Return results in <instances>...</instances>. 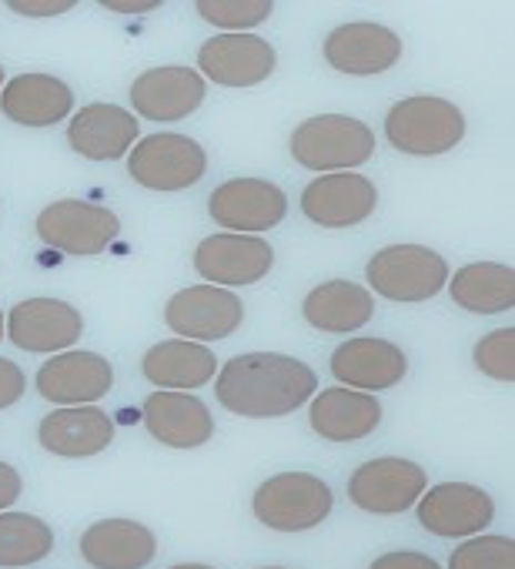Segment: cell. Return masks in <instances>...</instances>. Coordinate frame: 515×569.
Listing matches in <instances>:
<instances>
[{
	"label": "cell",
	"instance_id": "23",
	"mask_svg": "<svg viewBox=\"0 0 515 569\" xmlns=\"http://www.w3.org/2000/svg\"><path fill=\"white\" fill-rule=\"evenodd\" d=\"M144 429L171 449H198L211 442L214 419L211 409L188 392H151L144 399Z\"/></svg>",
	"mask_w": 515,
	"mask_h": 569
},
{
	"label": "cell",
	"instance_id": "38",
	"mask_svg": "<svg viewBox=\"0 0 515 569\" xmlns=\"http://www.w3.org/2000/svg\"><path fill=\"white\" fill-rule=\"evenodd\" d=\"M168 569H214V566H204V562H178V566H168Z\"/></svg>",
	"mask_w": 515,
	"mask_h": 569
},
{
	"label": "cell",
	"instance_id": "26",
	"mask_svg": "<svg viewBox=\"0 0 515 569\" xmlns=\"http://www.w3.org/2000/svg\"><path fill=\"white\" fill-rule=\"evenodd\" d=\"M302 316L312 329L345 336L355 329H365L375 316V299L365 284H355L349 278H332L322 281L305 296Z\"/></svg>",
	"mask_w": 515,
	"mask_h": 569
},
{
	"label": "cell",
	"instance_id": "18",
	"mask_svg": "<svg viewBox=\"0 0 515 569\" xmlns=\"http://www.w3.org/2000/svg\"><path fill=\"white\" fill-rule=\"evenodd\" d=\"M204 78L194 68L164 64L138 74L128 88L134 114L148 121H181L204 104Z\"/></svg>",
	"mask_w": 515,
	"mask_h": 569
},
{
	"label": "cell",
	"instance_id": "9",
	"mask_svg": "<svg viewBox=\"0 0 515 569\" xmlns=\"http://www.w3.org/2000/svg\"><path fill=\"white\" fill-rule=\"evenodd\" d=\"M208 214L214 224L234 234H262L285 221L289 198L275 181L265 178H231L218 184L208 198Z\"/></svg>",
	"mask_w": 515,
	"mask_h": 569
},
{
	"label": "cell",
	"instance_id": "2",
	"mask_svg": "<svg viewBox=\"0 0 515 569\" xmlns=\"http://www.w3.org/2000/svg\"><path fill=\"white\" fill-rule=\"evenodd\" d=\"M448 261L425 244H388L378 248L365 264L372 292L395 306H418L435 299L448 284Z\"/></svg>",
	"mask_w": 515,
	"mask_h": 569
},
{
	"label": "cell",
	"instance_id": "30",
	"mask_svg": "<svg viewBox=\"0 0 515 569\" xmlns=\"http://www.w3.org/2000/svg\"><path fill=\"white\" fill-rule=\"evenodd\" d=\"M198 14L228 31V34H244L258 24H265L275 11L272 0H198Z\"/></svg>",
	"mask_w": 515,
	"mask_h": 569
},
{
	"label": "cell",
	"instance_id": "20",
	"mask_svg": "<svg viewBox=\"0 0 515 569\" xmlns=\"http://www.w3.org/2000/svg\"><path fill=\"white\" fill-rule=\"evenodd\" d=\"M38 442L61 459H91L114 442V419L98 406H64L41 419Z\"/></svg>",
	"mask_w": 515,
	"mask_h": 569
},
{
	"label": "cell",
	"instance_id": "10",
	"mask_svg": "<svg viewBox=\"0 0 515 569\" xmlns=\"http://www.w3.org/2000/svg\"><path fill=\"white\" fill-rule=\"evenodd\" d=\"M275 268V248L258 234H208L194 248V271L204 278V284L218 289H241V284L262 281Z\"/></svg>",
	"mask_w": 515,
	"mask_h": 569
},
{
	"label": "cell",
	"instance_id": "25",
	"mask_svg": "<svg viewBox=\"0 0 515 569\" xmlns=\"http://www.w3.org/2000/svg\"><path fill=\"white\" fill-rule=\"evenodd\" d=\"M309 422H312L315 436H322L325 442H355L378 429L382 406L372 392L332 386V389L312 396Z\"/></svg>",
	"mask_w": 515,
	"mask_h": 569
},
{
	"label": "cell",
	"instance_id": "11",
	"mask_svg": "<svg viewBox=\"0 0 515 569\" xmlns=\"http://www.w3.org/2000/svg\"><path fill=\"white\" fill-rule=\"evenodd\" d=\"M244 322V306L234 292L218 284H188L164 306V326L188 342H218L238 332Z\"/></svg>",
	"mask_w": 515,
	"mask_h": 569
},
{
	"label": "cell",
	"instance_id": "28",
	"mask_svg": "<svg viewBox=\"0 0 515 569\" xmlns=\"http://www.w3.org/2000/svg\"><path fill=\"white\" fill-rule=\"evenodd\" d=\"M448 296L472 316H498L515 306V268L498 261H472L448 274Z\"/></svg>",
	"mask_w": 515,
	"mask_h": 569
},
{
	"label": "cell",
	"instance_id": "29",
	"mask_svg": "<svg viewBox=\"0 0 515 569\" xmlns=\"http://www.w3.org/2000/svg\"><path fill=\"white\" fill-rule=\"evenodd\" d=\"M54 552V529L31 512H0V569H24Z\"/></svg>",
	"mask_w": 515,
	"mask_h": 569
},
{
	"label": "cell",
	"instance_id": "22",
	"mask_svg": "<svg viewBox=\"0 0 515 569\" xmlns=\"http://www.w3.org/2000/svg\"><path fill=\"white\" fill-rule=\"evenodd\" d=\"M78 546L91 569H144L158 552V536L144 522L111 516L88 526Z\"/></svg>",
	"mask_w": 515,
	"mask_h": 569
},
{
	"label": "cell",
	"instance_id": "41",
	"mask_svg": "<svg viewBox=\"0 0 515 569\" xmlns=\"http://www.w3.org/2000/svg\"><path fill=\"white\" fill-rule=\"evenodd\" d=\"M258 569H285V566H258Z\"/></svg>",
	"mask_w": 515,
	"mask_h": 569
},
{
	"label": "cell",
	"instance_id": "8",
	"mask_svg": "<svg viewBox=\"0 0 515 569\" xmlns=\"http://www.w3.org/2000/svg\"><path fill=\"white\" fill-rule=\"evenodd\" d=\"M425 489H428L425 469L402 456L368 459L349 476V499L362 512H372V516L408 512L422 499Z\"/></svg>",
	"mask_w": 515,
	"mask_h": 569
},
{
	"label": "cell",
	"instance_id": "12",
	"mask_svg": "<svg viewBox=\"0 0 515 569\" xmlns=\"http://www.w3.org/2000/svg\"><path fill=\"white\" fill-rule=\"evenodd\" d=\"M275 68L279 54L262 34H214L198 48V74L218 88H254Z\"/></svg>",
	"mask_w": 515,
	"mask_h": 569
},
{
	"label": "cell",
	"instance_id": "27",
	"mask_svg": "<svg viewBox=\"0 0 515 569\" xmlns=\"http://www.w3.org/2000/svg\"><path fill=\"white\" fill-rule=\"evenodd\" d=\"M141 372L164 392H191L218 376V359L201 342L168 339L148 349V356L141 359Z\"/></svg>",
	"mask_w": 515,
	"mask_h": 569
},
{
	"label": "cell",
	"instance_id": "5",
	"mask_svg": "<svg viewBox=\"0 0 515 569\" xmlns=\"http://www.w3.org/2000/svg\"><path fill=\"white\" fill-rule=\"evenodd\" d=\"M385 138L395 151L415 158H435L452 151L465 138V114L458 104L432 94L402 98L385 114Z\"/></svg>",
	"mask_w": 515,
	"mask_h": 569
},
{
	"label": "cell",
	"instance_id": "32",
	"mask_svg": "<svg viewBox=\"0 0 515 569\" xmlns=\"http://www.w3.org/2000/svg\"><path fill=\"white\" fill-rule=\"evenodd\" d=\"M475 369L492 382H515V329H495L482 336L472 349Z\"/></svg>",
	"mask_w": 515,
	"mask_h": 569
},
{
	"label": "cell",
	"instance_id": "15",
	"mask_svg": "<svg viewBox=\"0 0 515 569\" xmlns=\"http://www.w3.org/2000/svg\"><path fill=\"white\" fill-rule=\"evenodd\" d=\"M41 399L51 406H98L114 389V366L98 352H58L51 356L34 379Z\"/></svg>",
	"mask_w": 515,
	"mask_h": 569
},
{
	"label": "cell",
	"instance_id": "4",
	"mask_svg": "<svg viewBox=\"0 0 515 569\" xmlns=\"http://www.w3.org/2000/svg\"><path fill=\"white\" fill-rule=\"evenodd\" d=\"M335 492L315 472H279L251 496L254 519L275 532H309L332 516Z\"/></svg>",
	"mask_w": 515,
	"mask_h": 569
},
{
	"label": "cell",
	"instance_id": "33",
	"mask_svg": "<svg viewBox=\"0 0 515 569\" xmlns=\"http://www.w3.org/2000/svg\"><path fill=\"white\" fill-rule=\"evenodd\" d=\"M28 392V376L18 362L11 359H0V412L18 406Z\"/></svg>",
	"mask_w": 515,
	"mask_h": 569
},
{
	"label": "cell",
	"instance_id": "3",
	"mask_svg": "<svg viewBox=\"0 0 515 569\" xmlns=\"http://www.w3.org/2000/svg\"><path fill=\"white\" fill-rule=\"evenodd\" d=\"M289 151L302 168L335 174L362 168L375 154V131L349 114H319L292 131Z\"/></svg>",
	"mask_w": 515,
	"mask_h": 569
},
{
	"label": "cell",
	"instance_id": "35",
	"mask_svg": "<svg viewBox=\"0 0 515 569\" xmlns=\"http://www.w3.org/2000/svg\"><path fill=\"white\" fill-rule=\"evenodd\" d=\"M8 8L24 18H58L78 8V0H8Z\"/></svg>",
	"mask_w": 515,
	"mask_h": 569
},
{
	"label": "cell",
	"instance_id": "1",
	"mask_svg": "<svg viewBox=\"0 0 515 569\" xmlns=\"http://www.w3.org/2000/svg\"><path fill=\"white\" fill-rule=\"evenodd\" d=\"M319 376L309 362L282 352H244L214 376V399L244 419H279L309 406Z\"/></svg>",
	"mask_w": 515,
	"mask_h": 569
},
{
	"label": "cell",
	"instance_id": "21",
	"mask_svg": "<svg viewBox=\"0 0 515 569\" xmlns=\"http://www.w3.org/2000/svg\"><path fill=\"white\" fill-rule=\"evenodd\" d=\"M408 359L388 339H349L332 352V376L345 389L359 392H382L405 379Z\"/></svg>",
	"mask_w": 515,
	"mask_h": 569
},
{
	"label": "cell",
	"instance_id": "36",
	"mask_svg": "<svg viewBox=\"0 0 515 569\" xmlns=\"http://www.w3.org/2000/svg\"><path fill=\"white\" fill-rule=\"evenodd\" d=\"M21 492H24L21 472H18L11 462L0 459V512H8V509L21 499Z\"/></svg>",
	"mask_w": 515,
	"mask_h": 569
},
{
	"label": "cell",
	"instance_id": "13",
	"mask_svg": "<svg viewBox=\"0 0 515 569\" xmlns=\"http://www.w3.org/2000/svg\"><path fill=\"white\" fill-rule=\"evenodd\" d=\"M8 339L31 356H58L78 346L84 319L71 302L61 299H24L4 319Z\"/></svg>",
	"mask_w": 515,
	"mask_h": 569
},
{
	"label": "cell",
	"instance_id": "14",
	"mask_svg": "<svg viewBox=\"0 0 515 569\" xmlns=\"http://www.w3.org/2000/svg\"><path fill=\"white\" fill-rule=\"evenodd\" d=\"M418 526L442 539H468L482 536L495 519V502L485 489L472 482H442L422 492Z\"/></svg>",
	"mask_w": 515,
	"mask_h": 569
},
{
	"label": "cell",
	"instance_id": "17",
	"mask_svg": "<svg viewBox=\"0 0 515 569\" xmlns=\"http://www.w3.org/2000/svg\"><path fill=\"white\" fill-rule=\"evenodd\" d=\"M322 58L329 61V68H335L339 74L349 78H372L382 71H392L402 61V38L385 28V24H372V21H352L335 28L325 44H322Z\"/></svg>",
	"mask_w": 515,
	"mask_h": 569
},
{
	"label": "cell",
	"instance_id": "24",
	"mask_svg": "<svg viewBox=\"0 0 515 569\" xmlns=\"http://www.w3.org/2000/svg\"><path fill=\"white\" fill-rule=\"evenodd\" d=\"M0 111L24 128H51L74 114V91L54 74H18L4 81Z\"/></svg>",
	"mask_w": 515,
	"mask_h": 569
},
{
	"label": "cell",
	"instance_id": "6",
	"mask_svg": "<svg viewBox=\"0 0 515 569\" xmlns=\"http://www.w3.org/2000/svg\"><path fill=\"white\" fill-rule=\"evenodd\" d=\"M208 171V151L188 134H151L128 151V174L154 194H178L194 188Z\"/></svg>",
	"mask_w": 515,
	"mask_h": 569
},
{
	"label": "cell",
	"instance_id": "7",
	"mask_svg": "<svg viewBox=\"0 0 515 569\" xmlns=\"http://www.w3.org/2000/svg\"><path fill=\"white\" fill-rule=\"evenodd\" d=\"M118 234H121V218L111 208L78 198L51 201L38 214V238L61 254H74V258L101 254L104 248H111Z\"/></svg>",
	"mask_w": 515,
	"mask_h": 569
},
{
	"label": "cell",
	"instance_id": "39",
	"mask_svg": "<svg viewBox=\"0 0 515 569\" xmlns=\"http://www.w3.org/2000/svg\"><path fill=\"white\" fill-rule=\"evenodd\" d=\"M8 336V329H4V312H0V339H4Z\"/></svg>",
	"mask_w": 515,
	"mask_h": 569
},
{
	"label": "cell",
	"instance_id": "34",
	"mask_svg": "<svg viewBox=\"0 0 515 569\" xmlns=\"http://www.w3.org/2000/svg\"><path fill=\"white\" fill-rule=\"evenodd\" d=\"M368 569H442L432 556L415 552V549H395V552H382L378 559H372Z\"/></svg>",
	"mask_w": 515,
	"mask_h": 569
},
{
	"label": "cell",
	"instance_id": "16",
	"mask_svg": "<svg viewBox=\"0 0 515 569\" xmlns=\"http://www.w3.org/2000/svg\"><path fill=\"white\" fill-rule=\"evenodd\" d=\"M378 208V188L359 171L319 174L302 191V211L322 228H355Z\"/></svg>",
	"mask_w": 515,
	"mask_h": 569
},
{
	"label": "cell",
	"instance_id": "37",
	"mask_svg": "<svg viewBox=\"0 0 515 569\" xmlns=\"http://www.w3.org/2000/svg\"><path fill=\"white\" fill-rule=\"evenodd\" d=\"M101 8L114 14H151L161 8V0H101Z\"/></svg>",
	"mask_w": 515,
	"mask_h": 569
},
{
	"label": "cell",
	"instance_id": "19",
	"mask_svg": "<svg viewBox=\"0 0 515 569\" xmlns=\"http://www.w3.org/2000/svg\"><path fill=\"white\" fill-rule=\"evenodd\" d=\"M138 118L121 104H84L68 121V144L88 161H121L138 144Z\"/></svg>",
	"mask_w": 515,
	"mask_h": 569
},
{
	"label": "cell",
	"instance_id": "40",
	"mask_svg": "<svg viewBox=\"0 0 515 569\" xmlns=\"http://www.w3.org/2000/svg\"><path fill=\"white\" fill-rule=\"evenodd\" d=\"M0 91H4V64H0Z\"/></svg>",
	"mask_w": 515,
	"mask_h": 569
},
{
	"label": "cell",
	"instance_id": "31",
	"mask_svg": "<svg viewBox=\"0 0 515 569\" xmlns=\"http://www.w3.org/2000/svg\"><path fill=\"white\" fill-rule=\"evenodd\" d=\"M448 569H515L512 536H468L448 556Z\"/></svg>",
	"mask_w": 515,
	"mask_h": 569
}]
</instances>
